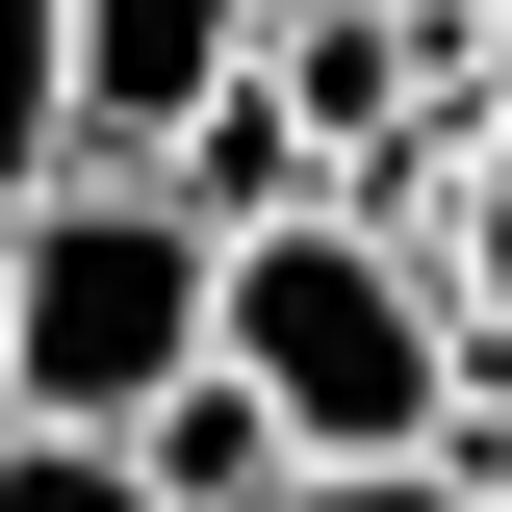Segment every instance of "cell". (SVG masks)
Here are the masks:
<instances>
[{"mask_svg":"<svg viewBox=\"0 0 512 512\" xmlns=\"http://www.w3.org/2000/svg\"><path fill=\"white\" fill-rule=\"evenodd\" d=\"M282 512H487V487H461V461H308Z\"/></svg>","mask_w":512,"mask_h":512,"instance_id":"obj_8","label":"cell"},{"mask_svg":"<svg viewBox=\"0 0 512 512\" xmlns=\"http://www.w3.org/2000/svg\"><path fill=\"white\" fill-rule=\"evenodd\" d=\"M205 77H256V0H77V154H154Z\"/></svg>","mask_w":512,"mask_h":512,"instance_id":"obj_3","label":"cell"},{"mask_svg":"<svg viewBox=\"0 0 512 512\" xmlns=\"http://www.w3.org/2000/svg\"><path fill=\"white\" fill-rule=\"evenodd\" d=\"M205 308H231V231L180 180L77 154L52 205H0V410L26 436H128L154 384H205Z\"/></svg>","mask_w":512,"mask_h":512,"instance_id":"obj_2","label":"cell"},{"mask_svg":"<svg viewBox=\"0 0 512 512\" xmlns=\"http://www.w3.org/2000/svg\"><path fill=\"white\" fill-rule=\"evenodd\" d=\"M77 180V0H0V205Z\"/></svg>","mask_w":512,"mask_h":512,"instance_id":"obj_6","label":"cell"},{"mask_svg":"<svg viewBox=\"0 0 512 512\" xmlns=\"http://www.w3.org/2000/svg\"><path fill=\"white\" fill-rule=\"evenodd\" d=\"M128 461H154V512H282V487H308V461H282V410H256L231 359L154 384V410H128Z\"/></svg>","mask_w":512,"mask_h":512,"instance_id":"obj_5","label":"cell"},{"mask_svg":"<svg viewBox=\"0 0 512 512\" xmlns=\"http://www.w3.org/2000/svg\"><path fill=\"white\" fill-rule=\"evenodd\" d=\"M128 180H180L205 231H282V205H333V154H308V128H282V77H205V103L154 128Z\"/></svg>","mask_w":512,"mask_h":512,"instance_id":"obj_4","label":"cell"},{"mask_svg":"<svg viewBox=\"0 0 512 512\" xmlns=\"http://www.w3.org/2000/svg\"><path fill=\"white\" fill-rule=\"evenodd\" d=\"M205 359L282 410V461H436V436H461V384H487V308H461L384 205H282V231H231Z\"/></svg>","mask_w":512,"mask_h":512,"instance_id":"obj_1","label":"cell"},{"mask_svg":"<svg viewBox=\"0 0 512 512\" xmlns=\"http://www.w3.org/2000/svg\"><path fill=\"white\" fill-rule=\"evenodd\" d=\"M256 26H333V0H256Z\"/></svg>","mask_w":512,"mask_h":512,"instance_id":"obj_9","label":"cell"},{"mask_svg":"<svg viewBox=\"0 0 512 512\" xmlns=\"http://www.w3.org/2000/svg\"><path fill=\"white\" fill-rule=\"evenodd\" d=\"M0 512H154V461H128V436H26V410H0Z\"/></svg>","mask_w":512,"mask_h":512,"instance_id":"obj_7","label":"cell"}]
</instances>
